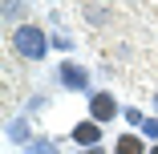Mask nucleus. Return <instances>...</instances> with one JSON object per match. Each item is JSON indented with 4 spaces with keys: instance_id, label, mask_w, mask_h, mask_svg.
<instances>
[{
    "instance_id": "nucleus-7",
    "label": "nucleus",
    "mask_w": 158,
    "mask_h": 154,
    "mask_svg": "<svg viewBox=\"0 0 158 154\" xmlns=\"http://www.w3.org/2000/svg\"><path fill=\"white\" fill-rule=\"evenodd\" d=\"M142 134H146V138H158V118H146V122H142Z\"/></svg>"
},
{
    "instance_id": "nucleus-2",
    "label": "nucleus",
    "mask_w": 158,
    "mask_h": 154,
    "mask_svg": "<svg viewBox=\"0 0 158 154\" xmlns=\"http://www.w3.org/2000/svg\"><path fill=\"white\" fill-rule=\"evenodd\" d=\"M89 114H93V122L118 118V98L114 94H89Z\"/></svg>"
},
{
    "instance_id": "nucleus-3",
    "label": "nucleus",
    "mask_w": 158,
    "mask_h": 154,
    "mask_svg": "<svg viewBox=\"0 0 158 154\" xmlns=\"http://www.w3.org/2000/svg\"><path fill=\"white\" fill-rule=\"evenodd\" d=\"M57 81H65V89H85L89 85V73L81 65H73V61H65V65L57 69Z\"/></svg>"
},
{
    "instance_id": "nucleus-9",
    "label": "nucleus",
    "mask_w": 158,
    "mask_h": 154,
    "mask_svg": "<svg viewBox=\"0 0 158 154\" xmlns=\"http://www.w3.org/2000/svg\"><path fill=\"white\" fill-rule=\"evenodd\" d=\"M150 154H158V146H150Z\"/></svg>"
},
{
    "instance_id": "nucleus-8",
    "label": "nucleus",
    "mask_w": 158,
    "mask_h": 154,
    "mask_svg": "<svg viewBox=\"0 0 158 154\" xmlns=\"http://www.w3.org/2000/svg\"><path fill=\"white\" fill-rule=\"evenodd\" d=\"M81 154H102V146H85V150H81Z\"/></svg>"
},
{
    "instance_id": "nucleus-5",
    "label": "nucleus",
    "mask_w": 158,
    "mask_h": 154,
    "mask_svg": "<svg viewBox=\"0 0 158 154\" xmlns=\"http://www.w3.org/2000/svg\"><path fill=\"white\" fill-rule=\"evenodd\" d=\"M114 154H150V150L142 146V138H138V134H122V138H118V146H114Z\"/></svg>"
},
{
    "instance_id": "nucleus-10",
    "label": "nucleus",
    "mask_w": 158,
    "mask_h": 154,
    "mask_svg": "<svg viewBox=\"0 0 158 154\" xmlns=\"http://www.w3.org/2000/svg\"><path fill=\"white\" fill-rule=\"evenodd\" d=\"M154 106H158V94H154Z\"/></svg>"
},
{
    "instance_id": "nucleus-1",
    "label": "nucleus",
    "mask_w": 158,
    "mask_h": 154,
    "mask_svg": "<svg viewBox=\"0 0 158 154\" xmlns=\"http://www.w3.org/2000/svg\"><path fill=\"white\" fill-rule=\"evenodd\" d=\"M12 49H16V57H24V61H41L45 49H49V41H45L41 28L24 24V28H16V33H12Z\"/></svg>"
},
{
    "instance_id": "nucleus-4",
    "label": "nucleus",
    "mask_w": 158,
    "mask_h": 154,
    "mask_svg": "<svg viewBox=\"0 0 158 154\" xmlns=\"http://www.w3.org/2000/svg\"><path fill=\"white\" fill-rule=\"evenodd\" d=\"M73 142H81V146H98L102 142V122H77L73 126Z\"/></svg>"
},
{
    "instance_id": "nucleus-6",
    "label": "nucleus",
    "mask_w": 158,
    "mask_h": 154,
    "mask_svg": "<svg viewBox=\"0 0 158 154\" xmlns=\"http://www.w3.org/2000/svg\"><path fill=\"white\" fill-rule=\"evenodd\" d=\"M24 154H61V150H57L53 142H28V146H24Z\"/></svg>"
}]
</instances>
